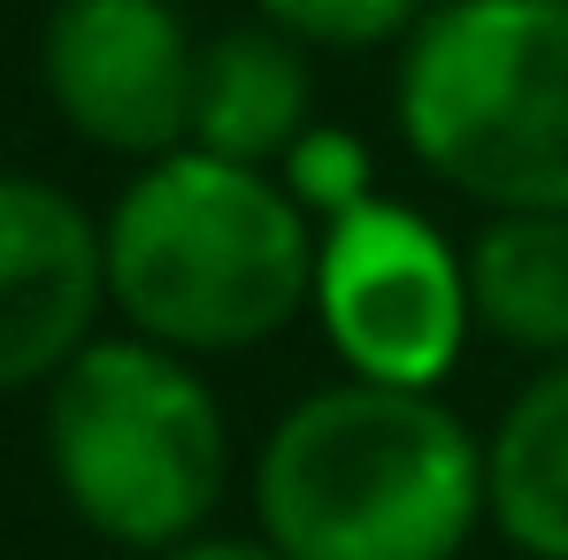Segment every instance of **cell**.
<instances>
[{"label":"cell","mask_w":568,"mask_h":560,"mask_svg":"<svg viewBox=\"0 0 568 560\" xmlns=\"http://www.w3.org/2000/svg\"><path fill=\"white\" fill-rule=\"evenodd\" d=\"M315 323L331 354L377 384H438L462 362L469 315V262L446 231L399 200H362L323 223L315 238Z\"/></svg>","instance_id":"5"},{"label":"cell","mask_w":568,"mask_h":560,"mask_svg":"<svg viewBox=\"0 0 568 560\" xmlns=\"http://www.w3.org/2000/svg\"><path fill=\"white\" fill-rule=\"evenodd\" d=\"M315 131V78L307 47L277 23H231L200 47V85H192V146L277 170L284 154Z\"/></svg>","instance_id":"8"},{"label":"cell","mask_w":568,"mask_h":560,"mask_svg":"<svg viewBox=\"0 0 568 560\" xmlns=\"http://www.w3.org/2000/svg\"><path fill=\"white\" fill-rule=\"evenodd\" d=\"M469 315L499 346L568 362V215L554 207H507L476 231Z\"/></svg>","instance_id":"10"},{"label":"cell","mask_w":568,"mask_h":560,"mask_svg":"<svg viewBox=\"0 0 568 560\" xmlns=\"http://www.w3.org/2000/svg\"><path fill=\"white\" fill-rule=\"evenodd\" d=\"M277 177H284V192L315 215V231L377 192V185H369V177H377V170H369V146H362L354 131H338V123H315V131L277 162Z\"/></svg>","instance_id":"12"},{"label":"cell","mask_w":568,"mask_h":560,"mask_svg":"<svg viewBox=\"0 0 568 560\" xmlns=\"http://www.w3.org/2000/svg\"><path fill=\"white\" fill-rule=\"evenodd\" d=\"M262 23L292 31L300 47H323V54H369L407 39L430 8L423 0H254Z\"/></svg>","instance_id":"11"},{"label":"cell","mask_w":568,"mask_h":560,"mask_svg":"<svg viewBox=\"0 0 568 560\" xmlns=\"http://www.w3.org/2000/svg\"><path fill=\"white\" fill-rule=\"evenodd\" d=\"M108 307L100 223L47 177L0 170V391L54 384Z\"/></svg>","instance_id":"7"},{"label":"cell","mask_w":568,"mask_h":560,"mask_svg":"<svg viewBox=\"0 0 568 560\" xmlns=\"http://www.w3.org/2000/svg\"><path fill=\"white\" fill-rule=\"evenodd\" d=\"M254 507L284 560H454L484 522V438L423 384L346 376L284 407Z\"/></svg>","instance_id":"1"},{"label":"cell","mask_w":568,"mask_h":560,"mask_svg":"<svg viewBox=\"0 0 568 560\" xmlns=\"http://www.w3.org/2000/svg\"><path fill=\"white\" fill-rule=\"evenodd\" d=\"M399 139L462 200L568 215V0H446L407 31Z\"/></svg>","instance_id":"3"},{"label":"cell","mask_w":568,"mask_h":560,"mask_svg":"<svg viewBox=\"0 0 568 560\" xmlns=\"http://www.w3.org/2000/svg\"><path fill=\"white\" fill-rule=\"evenodd\" d=\"M315 238V215L284 192V177L178 146L139 162L100 223L108 307L154 346L246 354L307 315Z\"/></svg>","instance_id":"2"},{"label":"cell","mask_w":568,"mask_h":560,"mask_svg":"<svg viewBox=\"0 0 568 560\" xmlns=\"http://www.w3.org/2000/svg\"><path fill=\"white\" fill-rule=\"evenodd\" d=\"M484 522L523 560H568V362H546L484 438Z\"/></svg>","instance_id":"9"},{"label":"cell","mask_w":568,"mask_h":560,"mask_svg":"<svg viewBox=\"0 0 568 560\" xmlns=\"http://www.w3.org/2000/svg\"><path fill=\"white\" fill-rule=\"evenodd\" d=\"M39 78L54 115L100 154L162 162L192 146L200 39L178 0H54L39 31Z\"/></svg>","instance_id":"6"},{"label":"cell","mask_w":568,"mask_h":560,"mask_svg":"<svg viewBox=\"0 0 568 560\" xmlns=\"http://www.w3.org/2000/svg\"><path fill=\"white\" fill-rule=\"evenodd\" d=\"M47 468L70 515L131 553L200 538L231 483V422L192 354L154 338H93L47 384Z\"/></svg>","instance_id":"4"},{"label":"cell","mask_w":568,"mask_h":560,"mask_svg":"<svg viewBox=\"0 0 568 560\" xmlns=\"http://www.w3.org/2000/svg\"><path fill=\"white\" fill-rule=\"evenodd\" d=\"M162 560H284L270 538H185V546H170Z\"/></svg>","instance_id":"13"}]
</instances>
